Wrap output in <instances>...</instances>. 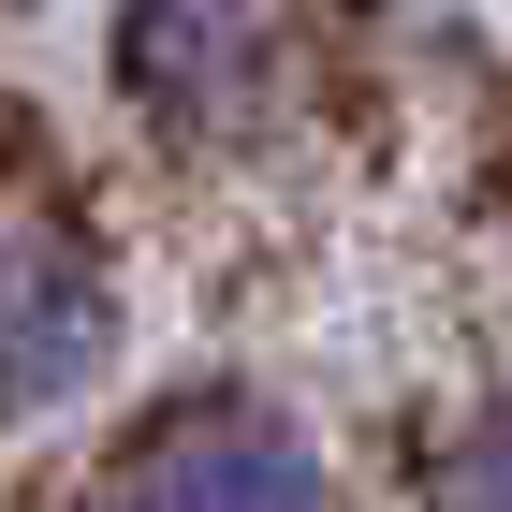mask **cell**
<instances>
[{
  "label": "cell",
  "instance_id": "cell-3",
  "mask_svg": "<svg viewBox=\"0 0 512 512\" xmlns=\"http://www.w3.org/2000/svg\"><path fill=\"white\" fill-rule=\"evenodd\" d=\"M118 59H132V88H147L161 118H220L249 88V59H264V30H249L235 0H132Z\"/></svg>",
  "mask_w": 512,
  "mask_h": 512
},
{
  "label": "cell",
  "instance_id": "cell-2",
  "mask_svg": "<svg viewBox=\"0 0 512 512\" xmlns=\"http://www.w3.org/2000/svg\"><path fill=\"white\" fill-rule=\"evenodd\" d=\"M118 498H176V512H293V498H322V454L278 425V410L220 395V410H176L161 439H132V454H118Z\"/></svg>",
  "mask_w": 512,
  "mask_h": 512
},
{
  "label": "cell",
  "instance_id": "cell-1",
  "mask_svg": "<svg viewBox=\"0 0 512 512\" xmlns=\"http://www.w3.org/2000/svg\"><path fill=\"white\" fill-rule=\"evenodd\" d=\"M103 352H118V293H103V264L59 249V235H0V425L88 395Z\"/></svg>",
  "mask_w": 512,
  "mask_h": 512
}]
</instances>
